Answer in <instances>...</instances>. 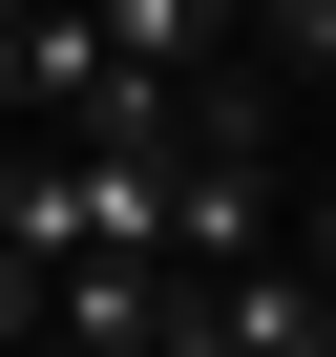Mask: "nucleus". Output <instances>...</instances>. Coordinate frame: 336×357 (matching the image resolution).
Returning a JSON list of instances; mask_svg holds the SVG:
<instances>
[{"label": "nucleus", "mask_w": 336, "mask_h": 357, "mask_svg": "<svg viewBox=\"0 0 336 357\" xmlns=\"http://www.w3.org/2000/svg\"><path fill=\"white\" fill-rule=\"evenodd\" d=\"M0 22H22V0H0Z\"/></svg>", "instance_id": "7ed1b4c3"}, {"label": "nucleus", "mask_w": 336, "mask_h": 357, "mask_svg": "<svg viewBox=\"0 0 336 357\" xmlns=\"http://www.w3.org/2000/svg\"><path fill=\"white\" fill-rule=\"evenodd\" d=\"M84 22H105V63H126V84H211V63L252 43V0H84Z\"/></svg>", "instance_id": "f03ea898"}, {"label": "nucleus", "mask_w": 336, "mask_h": 357, "mask_svg": "<svg viewBox=\"0 0 336 357\" xmlns=\"http://www.w3.org/2000/svg\"><path fill=\"white\" fill-rule=\"evenodd\" d=\"M0 84H22V126L63 147V126L105 105V22H84V0H22V22H0Z\"/></svg>", "instance_id": "f257e3e1"}]
</instances>
